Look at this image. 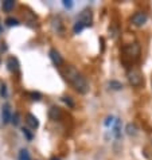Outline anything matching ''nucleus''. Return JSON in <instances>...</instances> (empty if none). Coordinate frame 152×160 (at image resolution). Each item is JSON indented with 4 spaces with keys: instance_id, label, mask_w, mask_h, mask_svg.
<instances>
[{
    "instance_id": "obj_1",
    "label": "nucleus",
    "mask_w": 152,
    "mask_h": 160,
    "mask_svg": "<svg viewBox=\"0 0 152 160\" xmlns=\"http://www.w3.org/2000/svg\"><path fill=\"white\" fill-rule=\"evenodd\" d=\"M63 75H65L66 81H68L79 94H86V93L90 90V86H89V82L86 81V78H85L74 66H66Z\"/></svg>"
},
{
    "instance_id": "obj_2",
    "label": "nucleus",
    "mask_w": 152,
    "mask_h": 160,
    "mask_svg": "<svg viewBox=\"0 0 152 160\" xmlns=\"http://www.w3.org/2000/svg\"><path fill=\"white\" fill-rule=\"evenodd\" d=\"M127 78H128L129 85H132L135 88L141 86L143 82H144V78H143L141 72L139 69H136V68H129L127 70Z\"/></svg>"
},
{
    "instance_id": "obj_3",
    "label": "nucleus",
    "mask_w": 152,
    "mask_h": 160,
    "mask_svg": "<svg viewBox=\"0 0 152 160\" xmlns=\"http://www.w3.org/2000/svg\"><path fill=\"white\" fill-rule=\"evenodd\" d=\"M123 52L129 58H137L140 55V46L139 43L133 42V43H127L123 46Z\"/></svg>"
},
{
    "instance_id": "obj_4",
    "label": "nucleus",
    "mask_w": 152,
    "mask_h": 160,
    "mask_svg": "<svg viewBox=\"0 0 152 160\" xmlns=\"http://www.w3.org/2000/svg\"><path fill=\"white\" fill-rule=\"evenodd\" d=\"M79 23H82L84 24V27L86 28V27H90L92 23H93V12L90 10H84L81 14H79L78 16V19H77Z\"/></svg>"
},
{
    "instance_id": "obj_5",
    "label": "nucleus",
    "mask_w": 152,
    "mask_h": 160,
    "mask_svg": "<svg viewBox=\"0 0 152 160\" xmlns=\"http://www.w3.org/2000/svg\"><path fill=\"white\" fill-rule=\"evenodd\" d=\"M147 20H148V16H147L145 12H135L132 16H131V23L133 26H136V27H141L143 24L147 23Z\"/></svg>"
},
{
    "instance_id": "obj_6",
    "label": "nucleus",
    "mask_w": 152,
    "mask_h": 160,
    "mask_svg": "<svg viewBox=\"0 0 152 160\" xmlns=\"http://www.w3.org/2000/svg\"><path fill=\"white\" fill-rule=\"evenodd\" d=\"M12 120V112H11V106L8 104H4L3 108H2V121L3 124L6 125V124L11 122Z\"/></svg>"
},
{
    "instance_id": "obj_7",
    "label": "nucleus",
    "mask_w": 152,
    "mask_h": 160,
    "mask_svg": "<svg viewBox=\"0 0 152 160\" xmlns=\"http://www.w3.org/2000/svg\"><path fill=\"white\" fill-rule=\"evenodd\" d=\"M51 27H53V30H54L57 34L63 35V32H65V26H63V23H62V19H61L59 16H55L54 19L51 20Z\"/></svg>"
},
{
    "instance_id": "obj_8",
    "label": "nucleus",
    "mask_w": 152,
    "mask_h": 160,
    "mask_svg": "<svg viewBox=\"0 0 152 160\" xmlns=\"http://www.w3.org/2000/svg\"><path fill=\"white\" fill-rule=\"evenodd\" d=\"M48 57H50L51 62L55 66H61L62 63H63V58H62V55L55 50V48H51V50L48 51Z\"/></svg>"
},
{
    "instance_id": "obj_9",
    "label": "nucleus",
    "mask_w": 152,
    "mask_h": 160,
    "mask_svg": "<svg viewBox=\"0 0 152 160\" xmlns=\"http://www.w3.org/2000/svg\"><path fill=\"white\" fill-rule=\"evenodd\" d=\"M7 68L10 70L11 73H18L20 69V65H19V61L15 57H10V58L7 59Z\"/></svg>"
},
{
    "instance_id": "obj_10",
    "label": "nucleus",
    "mask_w": 152,
    "mask_h": 160,
    "mask_svg": "<svg viewBox=\"0 0 152 160\" xmlns=\"http://www.w3.org/2000/svg\"><path fill=\"white\" fill-rule=\"evenodd\" d=\"M26 124H27L31 129H38L39 128V120L37 118V116H34L33 113L26 114Z\"/></svg>"
},
{
    "instance_id": "obj_11",
    "label": "nucleus",
    "mask_w": 152,
    "mask_h": 160,
    "mask_svg": "<svg viewBox=\"0 0 152 160\" xmlns=\"http://www.w3.org/2000/svg\"><path fill=\"white\" fill-rule=\"evenodd\" d=\"M110 132H112V136L114 137V139H120L121 137V120L120 118H116V122H114V125H113V128L110 129Z\"/></svg>"
},
{
    "instance_id": "obj_12",
    "label": "nucleus",
    "mask_w": 152,
    "mask_h": 160,
    "mask_svg": "<svg viewBox=\"0 0 152 160\" xmlns=\"http://www.w3.org/2000/svg\"><path fill=\"white\" fill-rule=\"evenodd\" d=\"M61 109L58 108V106H51L50 110H48V117H50V120H54V121H57V120H59L61 117Z\"/></svg>"
},
{
    "instance_id": "obj_13",
    "label": "nucleus",
    "mask_w": 152,
    "mask_h": 160,
    "mask_svg": "<svg viewBox=\"0 0 152 160\" xmlns=\"http://www.w3.org/2000/svg\"><path fill=\"white\" fill-rule=\"evenodd\" d=\"M15 7V2L14 0H4L3 2V11L4 12H11Z\"/></svg>"
},
{
    "instance_id": "obj_14",
    "label": "nucleus",
    "mask_w": 152,
    "mask_h": 160,
    "mask_svg": "<svg viewBox=\"0 0 152 160\" xmlns=\"http://www.w3.org/2000/svg\"><path fill=\"white\" fill-rule=\"evenodd\" d=\"M18 160H31V155L28 152V149L22 148L18 153Z\"/></svg>"
},
{
    "instance_id": "obj_15",
    "label": "nucleus",
    "mask_w": 152,
    "mask_h": 160,
    "mask_svg": "<svg viewBox=\"0 0 152 160\" xmlns=\"http://www.w3.org/2000/svg\"><path fill=\"white\" fill-rule=\"evenodd\" d=\"M109 88L112 89V90H121L123 89V83L119 82V81H114V79H112V81H109Z\"/></svg>"
},
{
    "instance_id": "obj_16",
    "label": "nucleus",
    "mask_w": 152,
    "mask_h": 160,
    "mask_svg": "<svg viewBox=\"0 0 152 160\" xmlns=\"http://www.w3.org/2000/svg\"><path fill=\"white\" fill-rule=\"evenodd\" d=\"M4 23L8 27H16V26H19V20L15 19V18H7L6 20H4Z\"/></svg>"
},
{
    "instance_id": "obj_17",
    "label": "nucleus",
    "mask_w": 152,
    "mask_h": 160,
    "mask_svg": "<svg viewBox=\"0 0 152 160\" xmlns=\"http://www.w3.org/2000/svg\"><path fill=\"white\" fill-rule=\"evenodd\" d=\"M136 133H137V127L135 125V124H128L127 125V135L135 136Z\"/></svg>"
},
{
    "instance_id": "obj_18",
    "label": "nucleus",
    "mask_w": 152,
    "mask_h": 160,
    "mask_svg": "<svg viewBox=\"0 0 152 160\" xmlns=\"http://www.w3.org/2000/svg\"><path fill=\"white\" fill-rule=\"evenodd\" d=\"M114 122H116V117L114 116H108L105 118V121H104V125L106 127V128H109L110 127V129L113 128V125H114Z\"/></svg>"
},
{
    "instance_id": "obj_19",
    "label": "nucleus",
    "mask_w": 152,
    "mask_h": 160,
    "mask_svg": "<svg viewBox=\"0 0 152 160\" xmlns=\"http://www.w3.org/2000/svg\"><path fill=\"white\" fill-rule=\"evenodd\" d=\"M84 28H85V27H84V24H82V23H79V22L77 20V22L74 23V26H73V32H74V34H79Z\"/></svg>"
},
{
    "instance_id": "obj_20",
    "label": "nucleus",
    "mask_w": 152,
    "mask_h": 160,
    "mask_svg": "<svg viewBox=\"0 0 152 160\" xmlns=\"http://www.w3.org/2000/svg\"><path fill=\"white\" fill-rule=\"evenodd\" d=\"M61 100H62V101H63V102H65V104H66V105H68V106H69V108H74V102H73V100H71V98H70V97H66V96H65V97H62V98H61Z\"/></svg>"
},
{
    "instance_id": "obj_21",
    "label": "nucleus",
    "mask_w": 152,
    "mask_h": 160,
    "mask_svg": "<svg viewBox=\"0 0 152 160\" xmlns=\"http://www.w3.org/2000/svg\"><path fill=\"white\" fill-rule=\"evenodd\" d=\"M22 132H23V135L27 137V140H33L34 135H33V132H31L30 129H27V128H23V129H22Z\"/></svg>"
},
{
    "instance_id": "obj_22",
    "label": "nucleus",
    "mask_w": 152,
    "mask_h": 160,
    "mask_svg": "<svg viewBox=\"0 0 152 160\" xmlns=\"http://www.w3.org/2000/svg\"><path fill=\"white\" fill-rule=\"evenodd\" d=\"M11 122L14 124V125H19V122H20V116H19V113H14V114H12Z\"/></svg>"
},
{
    "instance_id": "obj_23",
    "label": "nucleus",
    "mask_w": 152,
    "mask_h": 160,
    "mask_svg": "<svg viewBox=\"0 0 152 160\" xmlns=\"http://www.w3.org/2000/svg\"><path fill=\"white\" fill-rule=\"evenodd\" d=\"M62 4H63V7L68 8V10H71V8H73V6H74V3L71 2V0H63V2H62Z\"/></svg>"
},
{
    "instance_id": "obj_24",
    "label": "nucleus",
    "mask_w": 152,
    "mask_h": 160,
    "mask_svg": "<svg viewBox=\"0 0 152 160\" xmlns=\"http://www.w3.org/2000/svg\"><path fill=\"white\" fill-rule=\"evenodd\" d=\"M0 96H2V97H6L7 96V86L4 85V83L0 85Z\"/></svg>"
},
{
    "instance_id": "obj_25",
    "label": "nucleus",
    "mask_w": 152,
    "mask_h": 160,
    "mask_svg": "<svg viewBox=\"0 0 152 160\" xmlns=\"http://www.w3.org/2000/svg\"><path fill=\"white\" fill-rule=\"evenodd\" d=\"M30 96L33 97V100H35V101H39V100H41V94H39L38 92H31Z\"/></svg>"
},
{
    "instance_id": "obj_26",
    "label": "nucleus",
    "mask_w": 152,
    "mask_h": 160,
    "mask_svg": "<svg viewBox=\"0 0 152 160\" xmlns=\"http://www.w3.org/2000/svg\"><path fill=\"white\" fill-rule=\"evenodd\" d=\"M50 160H61V159H58V158H51Z\"/></svg>"
},
{
    "instance_id": "obj_27",
    "label": "nucleus",
    "mask_w": 152,
    "mask_h": 160,
    "mask_svg": "<svg viewBox=\"0 0 152 160\" xmlns=\"http://www.w3.org/2000/svg\"><path fill=\"white\" fill-rule=\"evenodd\" d=\"M2 31H3V26L0 24V34H2Z\"/></svg>"
}]
</instances>
